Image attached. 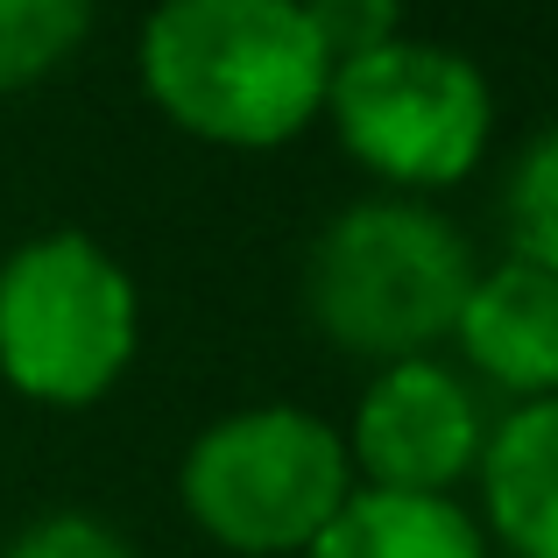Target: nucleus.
<instances>
[{
    "instance_id": "1",
    "label": "nucleus",
    "mask_w": 558,
    "mask_h": 558,
    "mask_svg": "<svg viewBox=\"0 0 558 558\" xmlns=\"http://www.w3.org/2000/svg\"><path fill=\"white\" fill-rule=\"evenodd\" d=\"M135 78L178 135L255 156L326 121L332 57L298 0H156Z\"/></svg>"
},
{
    "instance_id": "2",
    "label": "nucleus",
    "mask_w": 558,
    "mask_h": 558,
    "mask_svg": "<svg viewBox=\"0 0 558 558\" xmlns=\"http://www.w3.org/2000/svg\"><path fill=\"white\" fill-rule=\"evenodd\" d=\"M474 276V247L438 205L381 191L318 227L304 255V312L332 347L389 368L452 340Z\"/></svg>"
},
{
    "instance_id": "3",
    "label": "nucleus",
    "mask_w": 558,
    "mask_h": 558,
    "mask_svg": "<svg viewBox=\"0 0 558 558\" xmlns=\"http://www.w3.org/2000/svg\"><path fill=\"white\" fill-rule=\"evenodd\" d=\"M347 432L304 403H241L184 446L178 495L198 537L241 558H304L354 502Z\"/></svg>"
},
{
    "instance_id": "4",
    "label": "nucleus",
    "mask_w": 558,
    "mask_h": 558,
    "mask_svg": "<svg viewBox=\"0 0 558 558\" xmlns=\"http://www.w3.org/2000/svg\"><path fill=\"white\" fill-rule=\"evenodd\" d=\"M142 290L93 233L50 227L0 255V381L43 410H85L135 368Z\"/></svg>"
},
{
    "instance_id": "5",
    "label": "nucleus",
    "mask_w": 558,
    "mask_h": 558,
    "mask_svg": "<svg viewBox=\"0 0 558 558\" xmlns=\"http://www.w3.org/2000/svg\"><path fill=\"white\" fill-rule=\"evenodd\" d=\"M326 121L340 149L396 198L466 184L495 149V85L452 43L396 36L332 71Z\"/></svg>"
},
{
    "instance_id": "6",
    "label": "nucleus",
    "mask_w": 558,
    "mask_h": 558,
    "mask_svg": "<svg viewBox=\"0 0 558 558\" xmlns=\"http://www.w3.org/2000/svg\"><path fill=\"white\" fill-rule=\"evenodd\" d=\"M481 446H488V417H481L474 381L438 354L375 368L347 424L361 488L389 495H452L460 481H474Z\"/></svg>"
},
{
    "instance_id": "7",
    "label": "nucleus",
    "mask_w": 558,
    "mask_h": 558,
    "mask_svg": "<svg viewBox=\"0 0 558 558\" xmlns=\"http://www.w3.org/2000/svg\"><path fill=\"white\" fill-rule=\"evenodd\" d=\"M452 347L488 389L517 396V403L558 396V276L517 255L481 269L460 304Z\"/></svg>"
},
{
    "instance_id": "8",
    "label": "nucleus",
    "mask_w": 558,
    "mask_h": 558,
    "mask_svg": "<svg viewBox=\"0 0 558 558\" xmlns=\"http://www.w3.org/2000/svg\"><path fill=\"white\" fill-rule=\"evenodd\" d=\"M474 488L488 545L509 558H558V396L517 403L502 424H488Z\"/></svg>"
},
{
    "instance_id": "9",
    "label": "nucleus",
    "mask_w": 558,
    "mask_h": 558,
    "mask_svg": "<svg viewBox=\"0 0 558 558\" xmlns=\"http://www.w3.org/2000/svg\"><path fill=\"white\" fill-rule=\"evenodd\" d=\"M304 558H495L481 517H466L452 495H389L354 488V502L332 517Z\"/></svg>"
},
{
    "instance_id": "10",
    "label": "nucleus",
    "mask_w": 558,
    "mask_h": 558,
    "mask_svg": "<svg viewBox=\"0 0 558 558\" xmlns=\"http://www.w3.org/2000/svg\"><path fill=\"white\" fill-rule=\"evenodd\" d=\"M93 36V0H0V99L43 85Z\"/></svg>"
},
{
    "instance_id": "11",
    "label": "nucleus",
    "mask_w": 558,
    "mask_h": 558,
    "mask_svg": "<svg viewBox=\"0 0 558 558\" xmlns=\"http://www.w3.org/2000/svg\"><path fill=\"white\" fill-rule=\"evenodd\" d=\"M502 227H509V255L558 276V121L537 128L517 149V163H509Z\"/></svg>"
},
{
    "instance_id": "12",
    "label": "nucleus",
    "mask_w": 558,
    "mask_h": 558,
    "mask_svg": "<svg viewBox=\"0 0 558 558\" xmlns=\"http://www.w3.org/2000/svg\"><path fill=\"white\" fill-rule=\"evenodd\" d=\"M298 8L312 22L318 50L332 57V71L403 36V0H298Z\"/></svg>"
},
{
    "instance_id": "13",
    "label": "nucleus",
    "mask_w": 558,
    "mask_h": 558,
    "mask_svg": "<svg viewBox=\"0 0 558 558\" xmlns=\"http://www.w3.org/2000/svg\"><path fill=\"white\" fill-rule=\"evenodd\" d=\"M0 558H135V545L85 509H50V517L22 523Z\"/></svg>"
}]
</instances>
